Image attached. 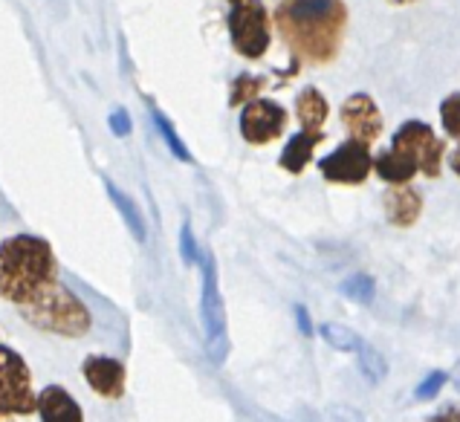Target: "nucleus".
<instances>
[{"instance_id":"obj_1","label":"nucleus","mask_w":460,"mask_h":422,"mask_svg":"<svg viewBox=\"0 0 460 422\" xmlns=\"http://www.w3.org/2000/svg\"><path fill=\"white\" fill-rule=\"evenodd\" d=\"M348 23V6L341 0H281L275 9V26L293 56L310 64L336 58Z\"/></svg>"},{"instance_id":"obj_2","label":"nucleus","mask_w":460,"mask_h":422,"mask_svg":"<svg viewBox=\"0 0 460 422\" xmlns=\"http://www.w3.org/2000/svg\"><path fill=\"white\" fill-rule=\"evenodd\" d=\"M58 278V260L44 237L15 234L0 243V298L9 304H30Z\"/></svg>"},{"instance_id":"obj_3","label":"nucleus","mask_w":460,"mask_h":422,"mask_svg":"<svg viewBox=\"0 0 460 422\" xmlns=\"http://www.w3.org/2000/svg\"><path fill=\"white\" fill-rule=\"evenodd\" d=\"M21 315H23V321L32 324L35 330H41V333H49V336H61V338H82L90 330V324H93L90 307L58 278L52 281L44 293H38L30 304H23Z\"/></svg>"},{"instance_id":"obj_4","label":"nucleus","mask_w":460,"mask_h":422,"mask_svg":"<svg viewBox=\"0 0 460 422\" xmlns=\"http://www.w3.org/2000/svg\"><path fill=\"white\" fill-rule=\"evenodd\" d=\"M229 35L232 47L241 52L243 58L255 61L264 58L272 44V26H270V12L261 0H243L234 4L229 12Z\"/></svg>"},{"instance_id":"obj_5","label":"nucleus","mask_w":460,"mask_h":422,"mask_svg":"<svg viewBox=\"0 0 460 422\" xmlns=\"http://www.w3.org/2000/svg\"><path fill=\"white\" fill-rule=\"evenodd\" d=\"M0 405L15 417L38 411V393L32 391V371L23 356L0 345Z\"/></svg>"},{"instance_id":"obj_6","label":"nucleus","mask_w":460,"mask_h":422,"mask_svg":"<svg viewBox=\"0 0 460 422\" xmlns=\"http://www.w3.org/2000/svg\"><path fill=\"white\" fill-rule=\"evenodd\" d=\"M203 267V293H200V319L206 333V347L215 362H223L226 356V312H223V298L217 289V269L212 258L200 260Z\"/></svg>"},{"instance_id":"obj_7","label":"nucleus","mask_w":460,"mask_h":422,"mask_svg":"<svg viewBox=\"0 0 460 422\" xmlns=\"http://www.w3.org/2000/svg\"><path fill=\"white\" fill-rule=\"evenodd\" d=\"M391 148L402 151L414 165L423 171L426 177L440 174V156H443V142L426 122H405L397 134H394Z\"/></svg>"},{"instance_id":"obj_8","label":"nucleus","mask_w":460,"mask_h":422,"mask_svg":"<svg viewBox=\"0 0 460 422\" xmlns=\"http://www.w3.org/2000/svg\"><path fill=\"white\" fill-rule=\"evenodd\" d=\"M319 171L331 182L359 186V182H365L367 174L374 171V160H371V151H367L365 142L350 139V142H341L331 156H324L319 163Z\"/></svg>"},{"instance_id":"obj_9","label":"nucleus","mask_w":460,"mask_h":422,"mask_svg":"<svg viewBox=\"0 0 460 422\" xmlns=\"http://www.w3.org/2000/svg\"><path fill=\"white\" fill-rule=\"evenodd\" d=\"M287 125V110L279 101L270 99H255L243 104L241 110V136L249 145H270L284 134Z\"/></svg>"},{"instance_id":"obj_10","label":"nucleus","mask_w":460,"mask_h":422,"mask_svg":"<svg viewBox=\"0 0 460 422\" xmlns=\"http://www.w3.org/2000/svg\"><path fill=\"white\" fill-rule=\"evenodd\" d=\"M82 376L90 385V391L102 400H122L125 393V365L113 356H87L82 362Z\"/></svg>"},{"instance_id":"obj_11","label":"nucleus","mask_w":460,"mask_h":422,"mask_svg":"<svg viewBox=\"0 0 460 422\" xmlns=\"http://www.w3.org/2000/svg\"><path fill=\"white\" fill-rule=\"evenodd\" d=\"M341 125L348 127L350 139L371 145L383 134V113H379L376 101L367 93H353L341 104Z\"/></svg>"},{"instance_id":"obj_12","label":"nucleus","mask_w":460,"mask_h":422,"mask_svg":"<svg viewBox=\"0 0 460 422\" xmlns=\"http://www.w3.org/2000/svg\"><path fill=\"white\" fill-rule=\"evenodd\" d=\"M38 417H41V422H84L82 405L61 385H47L38 393Z\"/></svg>"},{"instance_id":"obj_13","label":"nucleus","mask_w":460,"mask_h":422,"mask_svg":"<svg viewBox=\"0 0 460 422\" xmlns=\"http://www.w3.org/2000/svg\"><path fill=\"white\" fill-rule=\"evenodd\" d=\"M420 211H423V197L414 189L400 186L385 194V217L394 226H411V223H417Z\"/></svg>"},{"instance_id":"obj_14","label":"nucleus","mask_w":460,"mask_h":422,"mask_svg":"<svg viewBox=\"0 0 460 422\" xmlns=\"http://www.w3.org/2000/svg\"><path fill=\"white\" fill-rule=\"evenodd\" d=\"M327 99L319 93L315 87H305L296 99V113H298V122L310 134H322V125L327 119Z\"/></svg>"},{"instance_id":"obj_15","label":"nucleus","mask_w":460,"mask_h":422,"mask_svg":"<svg viewBox=\"0 0 460 422\" xmlns=\"http://www.w3.org/2000/svg\"><path fill=\"white\" fill-rule=\"evenodd\" d=\"M319 142H322V134H310V130H301V134L290 136L287 148L281 151V168L290 171V174H301Z\"/></svg>"},{"instance_id":"obj_16","label":"nucleus","mask_w":460,"mask_h":422,"mask_svg":"<svg viewBox=\"0 0 460 422\" xmlns=\"http://www.w3.org/2000/svg\"><path fill=\"white\" fill-rule=\"evenodd\" d=\"M374 171L379 177H383L385 182H391V186H402V182H409L414 174H417V165L414 160H409L402 151L397 148H391L385 154H379L376 160H374Z\"/></svg>"},{"instance_id":"obj_17","label":"nucleus","mask_w":460,"mask_h":422,"mask_svg":"<svg viewBox=\"0 0 460 422\" xmlns=\"http://www.w3.org/2000/svg\"><path fill=\"white\" fill-rule=\"evenodd\" d=\"M104 186H108V194H111V200L116 203V208H119V215L125 217L128 229L134 232V237L142 243V241H146V220H142V211L137 208V203L130 200L128 194H122L119 189H116L113 182H104Z\"/></svg>"},{"instance_id":"obj_18","label":"nucleus","mask_w":460,"mask_h":422,"mask_svg":"<svg viewBox=\"0 0 460 422\" xmlns=\"http://www.w3.org/2000/svg\"><path fill=\"white\" fill-rule=\"evenodd\" d=\"M322 338L331 345L333 350H341V353H350V350H359L362 347V338L353 333L350 327L345 324H322Z\"/></svg>"},{"instance_id":"obj_19","label":"nucleus","mask_w":460,"mask_h":422,"mask_svg":"<svg viewBox=\"0 0 460 422\" xmlns=\"http://www.w3.org/2000/svg\"><path fill=\"white\" fill-rule=\"evenodd\" d=\"M357 353H359V371L365 374V379H367V382H374V385H379V382H383L385 374H388L385 356L379 353L376 347H371V345H362Z\"/></svg>"},{"instance_id":"obj_20","label":"nucleus","mask_w":460,"mask_h":422,"mask_svg":"<svg viewBox=\"0 0 460 422\" xmlns=\"http://www.w3.org/2000/svg\"><path fill=\"white\" fill-rule=\"evenodd\" d=\"M261 90H264V78H258V75H238V78L232 82L229 104H232V108H238V104L255 101Z\"/></svg>"},{"instance_id":"obj_21","label":"nucleus","mask_w":460,"mask_h":422,"mask_svg":"<svg viewBox=\"0 0 460 422\" xmlns=\"http://www.w3.org/2000/svg\"><path fill=\"white\" fill-rule=\"evenodd\" d=\"M339 293L345 298H350V301H357V304H371V301H374V278H371V275L359 272V275H353V278L341 281Z\"/></svg>"},{"instance_id":"obj_22","label":"nucleus","mask_w":460,"mask_h":422,"mask_svg":"<svg viewBox=\"0 0 460 422\" xmlns=\"http://www.w3.org/2000/svg\"><path fill=\"white\" fill-rule=\"evenodd\" d=\"M154 125H156V130L163 134V139H165V145L171 148V154H174L177 160H182V163H191V154H189V148H186V142H182V139L177 136L174 125H171L160 110H154Z\"/></svg>"},{"instance_id":"obj_23","label":"nucleus","mask_w":460,"mask_h":422,"mask_svg":"<svg viewBox=\"0 0 460 422\" xmlns=\"http://www.w3.org/2000/svg\"><path fill=\"white\" fill-rule=\"evenodd\" d=\"M440 119H443L446 134L460 139V93H452V96L443 99V104H440Z\"/></svg>"},{"instance_id":"obj_24","label":"nucleus","mask_w":460,"mask_h":422,"mask_svg":"<svg viewBox=\"0 0 460 422\" xmlns=\"http://www.w3.org/2000/svg\"><path fill=\"white\" fill-rule=\"evenodd\" d=\"M446 379H449V376H446L443 371H435V374H429L423 382H420V385H417V400H435L438 397V393L443 391V385H446Z\"/></svg>"},{"instance_id":"obj_25","label":"nucleus","mask_w":460,"mask_h":422,"mask_svg":"<svg viewBox=\"0 0 460 422\" xmlns=\"http://www.w3.org/2000/svg\"><path fill=\"white\" fill-rule=\"evenodd\" d=\"M327 417H331V422H367L357 408H350V405H331L327 408Z\"/></svg>"},{"instance_id":"obj_26","label":"nucleus","mask_w":460,"mask_h":422,"mask_svg":"<svg viewBox=\"0 0 460 422\" xmlns=\"http://www.w3.org/2000/svg\"><path fill=\"white\" fill-rule=\"evenodd\" d=\"M180 249H182V258H186V263L200 260V252H197V243H194V234H191V226H189V223H186V226H182V234H180Z\"/></svg>"},{"instance_id":"obj_27","label":"nucleus","mask_w":460,"mask_h":422,"mask_svg":"<svg viewBox=\"0 0 460 422\" xmlns=\"http://www.w3.org/2000/svg\"><path fill=\"white\" fill-rule=\"evenodd\" d=\"M111 130L116 136H128L130 134V116H128V110H113L111 113Z\"/></svg>"},{"instance_id":"obj_28","label":"nucleus","mask_w":460,"mask_h":422,"mask_svg":"<svg viewBox=\"0 0 460 422\" xmlns=\"http://www.w3.org/2000/svg\"><path fill=\"white\" fill-rule=\"evenodd\" d=\"M429 422H460V405H446L443 411H438Z\"/></svg>"},{"instance_id":"obj_29","label":"nucleus","mask_w":460,"mask_h":422,"mask_svg":"<svg viewBox=\"0 0 460 422\" xmlns=\"http://www.w3.org/2000/svg\"><path fill=\"white\" fill-rule=\"evenodd\" d=\"M296 321H298V327H301V333H305V336H313V321H310L307 307H296Z\"/></svg>"},{"instance_id":"obj_30","label":"nucleus","mask_w":460,"mask_h":422,"mask_svg":"<svg viewBox=\"0 0 460 422\" xmlns=\"http://www.w3.org/2000/svg\"><path fill=\"white\" fill-rule=\"evenodd\" d=\"M452 171H455V174L460 177V148H457V151L452 154Z\"/></svg>"},{"instance_id":"obj_31","label":"nucleus","mask_w":460,"mask_h":422,"mask_svg":"<svg viewBox=\"0 0 460 422\" xmlns=\"http://www.w3.org/2000/svg\"><path fill=\"white\" fill-rule=\"evenodd\" d=\"M12 417H15V414H12L9 408H4V405H0V422H12Z\"/></svg>"},{"instance_id":"obj_32","label":"nucleus","mask_w":460,"mask_h":422,"mask_svg":"<svg viewBox=\"0 0 460 422\" xmlns=\"http://www.w3.org/2000/svg\"><path fill=\"white\" fill-rule=\"evenodd\" d=\"M394 6H409V4H417V0H388Z\"/></svg>"},{"instance_id":"obj_33","label":"nucleus","mask_w":460,"mask_h":422,"mask_svg":"<svg viewBox=\"0 0 460 422\" xmlns=\"http://www.w3.org/2000/svg\"><path fill=\"white\" fill-rule=\"evenodd\" d=\"M455 385L460 388V367H457V379H455Z\"/></svg>"},{"instance_id":"obj_34","label":"nucleus","mask_w":460,"mask_h":422,"mask_svg":"<svg viewBox=\"0 0 460 422\" xmlns=\"http://www.w3.org/2000/svg\"><path fill=\"white\" fill-rule=\"evenodd\" d=\"M229 4H232V6H234V4H243V0H229Z\"/></svg>"}]
</instances>
